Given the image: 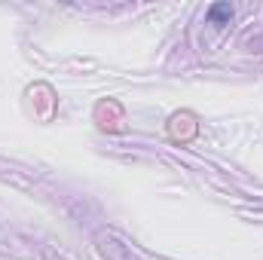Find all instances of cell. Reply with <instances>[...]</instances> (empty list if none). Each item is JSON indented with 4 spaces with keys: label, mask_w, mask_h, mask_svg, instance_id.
<instances>
[{
    "label": "cell",
    "mask_w": 263,
    "mask_h": 260,
    "mask_svg": "<svg viewBox=\"0 0 263 260\" xmlns=\"http://www.w3.org/2000/svg\"><path fill=\"white\" fill-rule=\"evenodd\" d=\"M233 18V6L230 3H211L208 6V22L211 25H230Z\"/></svg>",
    "instance_id": "cell-1"
}]
</instances>
